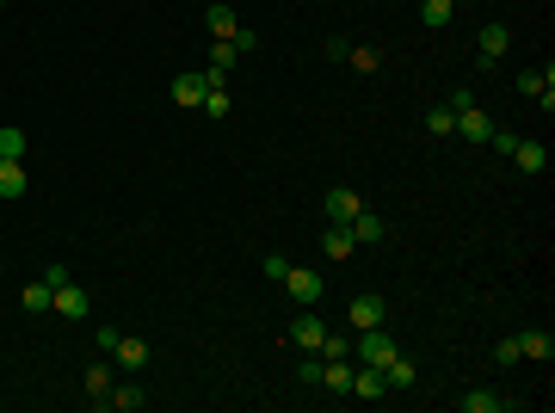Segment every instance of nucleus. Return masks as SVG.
I'll list each match as a JSON object with an SVG mask.
<instances>
[{
	"mask_svg": "<svg viewBox=\"0 0 555 413\" xmlns=\"http://www.w3.org/2000/svg\"><path fill=\"white\" fill-rule=\"evenodd\" d=\"M0 161H25V130H19V124L0 130Z\"/></svg>",
	"mask_w": 555,
	"mask_h": 413,
	"instance_id": "obj_27",
	"label": "nucleus"
},
{
	"mask_svg": "<svg viewBox=\"0 0 555 413\" xmlns=\"http://www.w3.org/2000/svg\"><path fill=\"white\" fill-rule=\"evenodd\" d=\"M382 314H389V303L382 296H352V309H346V321L364 333V327H382Z\"/></svg>",
	"mask_w": 555,
	"mask_h": 413,
	"instance_id": "obj_8",
	"label": "nucleus"
},
{
	"mask_svg": "<svg viewBox=\"0 0 555 413\" xmlns=\"http://www.w3.org/2000/svg\"><path fill=\"white\" fill-rule=\"evenodd\" d=\"M346 229H352V241H358V247H371V241H382V235H389V222H382L377 210H358Z\"/></svg>",
	"mask_w": 555,
	"mask_h": 413,
	"instance_id": "obj_14",
	"label": "nucleus"
},
{
	"mask_svg": "<svg viewBox=\"0 0 555 413\" xmlns=\"http://www.w3.org/2000/svg\"><path fill=\"white\" fill-rule=\"evenodd\" d=\"M284 290H290V296H296L303 309L327 296V284H321V272H309V266H290V272H284Z\"/></svg>",
	"mask_w": 555,
	"mask_h": 413,
	"instance_id": "obj_3",
	"label": "nucleus"
},
{
	"mask_svg": "<svg viewBox=\"0 0 555 413\" xmlns=\"http://www.w3.org/2000/svg\"><path fill=\"white\" fill-rule=\"evenodd\" d=\"M426 130H432V136H456V111L451 105H432V111H426Z\"/></svg>",
	"mask_w": 555,
	"mask_h": 413,
	"instance_id": "obj_26",
	"label": "nucleus"
},
{
	"mask_svg": "<svg viewBox=\"0 0 555 413\" xmlns=\"http://www.w3.org/2000/svg\"><path fill=\"white\" fill-rule=\"evenodd\" d=\"M352 352H358V364H389V358H395V340H389V333H382V327H364V333H358V345H352Z\"/></svg>",
	"mask_w": 555,
	"mask_h": 413,
	"instance_id": "obj_4",
	"label": "nucleus"
},
{
	"mask_svg": "<svg viewBox=\"0 0 555 413\" xmlns=\"http://www.w3.org/2000/svg\"><path fill=\"white\" fill-rule=\"evenodd\" d=\"M0 6H6V0H0Z\"/></svg>",
	"mask_w": 555,
	"mask_h": 413,
	"instance_id": "obj_34",
	"label": "nucleus"
},
{
	"mask_svg": "<svg viewBox=\"0 0 555 413\" xmlns=\"http://www.w3.org/2000/svg\"><path fill=\"white\" fill-rule=\"evenodd\" d=\"M456 408L463 413H500V408H513V401L494 395V389H469V395H456Z\"/></svg>",
	"mask_w": 555,
	"mask_h": 413,
	"instance_id": "obj_22",
	"label": "nucleus"
},
{
	"mask_svg": "<svg viewBox=\"0 0 555 413\" xmlns=\"http://www.w3.org/2000/svg\"><path fill=\"white\" fill-rule=\"evenodd\" d=\"M198 111H204L210 124H222V117L235 111V99H229V80H204V105H198Z\"/></svg>",
	"mask_w": 555,
	"mask_h": 413,
	"instance_id": "obj_11",
	"label": "nucleus"
},
{
	"mask_svg": "<svg viewBox=\"0 0 555 413\" xmlns=\"http://www.w3.org/2000/svg\"><path fill=\"white\" fill-rule=\"evenodd\" d=\"M321 253H327V259H352V253H358V241H352L346 222H327V235H321Z\"/></svg>",
	"mask_w": 555,
	"mask_h": 413,
	"instance_id": "obj_17",
	"label": "nucleus"
},
{
	"mask_svg": "<svg viewBox=\"0 0 555 413\" xmlns=\"http://www.w3.org/2000/svg\"><path fill=\"white\" fill-rule=\"evenodd\" d=\"M235 62H241V50H235V43H210V62H204V69L229 74V69H235Z\"/></svg>",
	"mask_w": 555,
	"mask_h": 413,
	"instance_id": "obj_29",
	"label": "nucleus"
},
{
	"mask_svg": "<svg viewBox=\"0 0 555 413\" xmlns=\"http://www.w3.org/2000/svg\"><path fill=\"white\" fill-rule=\"evenodd\" d=\"M506 155H513V161H519V173H531V179H537V173H550V148H543V142H531V136H519Z\"/></svg>",
	"mask_w": 555,
	"mask_h": 413,
	"instance_id": "obj_5",
	"label": "nucleus"
},
{
	"mask_svg": "<svg viewBox=\"0 0 555 413\" xmlns=\"http://www.w3.org/2000/svg\"><path fill=\"white\" fill-rule=\"evenodd\" d=\"M358 210H364V198H358L352 185H334V192H327V222H352Z\"/></svg>",
	"mask_w": 555,
	"mask_h": 413,
	"instance_id": "obj_12",
	"label": "nucleus"
},
{
	"mask_svg": "<svg viewBox=\"0 0 555 413\" xmlns=\"http://www.w3.org/2000/svg\"><path fill=\"white\" fill-rule=\"evenodd\" d=\"M506 50H513V32H506V25H482V37H475V69L506 62Z\"/></svg>",
	"mask_w": 555,
	"mask_h": 413,
	"instance_id": "obj_2",
	"label": "nucleus"
},
{
	"mask_svg": "<svg viewBox=\"0 0 555 413\" xmlns=\"http://www.w3.org/2000/svg\"><path fill=\"white\" fill-rule=\"evenodd\" d=\"M346 69H358V74H377V69H382V50H358V43H352V50H346Z\"/></svg>",
	"mask_w": 555,
	"mask_h": 413,
	"instance_id": "obj_28",
	"label": "nucleus"
},
{
	"mask_svg": "<svg viewBox=\"0 0 555 413\" xmlns=\"http://www.w3.org/2000/svg\"><path fill=\"white\" fill-rule=\"evenodd\" d=\"M346 352H352L346 333H327V340H321V358H346Z\"/></svg>",
	"mask_w": 555,
	"mask_h": 413,
	"instance_id": "obj_31",
	"label": "nucleus"
},
{
	"mask_svg": "<svg viewBox=\"0 0 555 413\" xmlns=\"http://www.w3.org/2000/svg\"><path fill=\"white\" fill-rule=\"evenodd\" d=\"M451 111H456V136H463V142H487V130H494V124H487V111L469 99V93H456Z\"/></svg>",
	"mask_w": 555,
	"mask_h": 413,
	"instance_id": "obj_1",
	"label": "nucleus"
},
{
	"mask_svg": "<svg viewBox=\"0 0 555 413\" xmlns=\"http://www.w3.org/2000/svg\"><path fill=\"white\" fill-rule=\"evenodd\" d=\"M382 382H389V395H395V389H414V382H419L414 358H401V352H395V358L382 364Z\"/></svg>",
	"mask_w": 555,
	"mask_h": 413,
	"instance_id": "obj_21",
	"label": "nucleus"
},
{
	"mask_svg": "<svg viewBox=\"0 0 555 413\" xmlns=\"http://www.w3.org/2000/svg\"><path fill=\"white\" fill-rule=\"evenodd\" d=\"M50 309L62 314V321H87V314H93V303H87V290H80V284H62V290H56V303H50Z\"/></svg>",
	"mask_w": 555,
	"mask_h": 413,
	"instance_id": "obj_6",
	"label": "nucleus"
},
{
	"mask_svg": "<svg viewBox=\"0 0 555 413\" xmlns=\"http://www.w3.org/2000/svg\"><path fill=\"white\" fill-rule=\"evenodd\" d=\"M513 142H519V136H513V130H487V148H494V155H506Z\"/></svg>",
	"mask_w": 555,
	"mask_h": 413,
	"instance_id": "obj_33",
	"label": "nucleus"
},
{
	"mask_svg": "<svg viewBox=\"0 0 555 413\" xmlns=\"http://www.w3.org/2000/svg\"><path fill=\"white\" fill-rule=\"evenodd\" d=\"M519 93L550 111V105H555V74H550V69H524V74H519Z\"/></svg>",
	"mask_w": 555,
	"mask_h": 413,
	"instance_id": "obj_7",
	"label": "nucleus"
},
{
	"mask_svg": "<svg viewBox=\"0 0 555 413\" xmlns=\"http://www.w3.org/2000/svg\"><path fill=\"white\" fill-rule=\"evenodd\" d=\"M80 382H87V401L105 413V401H111V382H118V377H111V364H87V377H80Z\"/></svg>",
	"mask_w": 555,
	"mask_h": 413,
	"instance_id": "obj_15",
	"label": "nucleus"
},
{
	"mask_svg": "<svg viewBox=\"0 0 555 413\" xmlns=\"http://www.w3.org/2000/svg\"><path fill=\"white\" fill-rule=\"evenodd\" d=\"M105 408H118V413H142V408H148V395H142L136 382H111V401H105Z\"/></svg>",
	"mask_w": 555,
	"mask_h": 413,
	"instance_id": "obj_23",
	"label": "nucleus"
},
{
	"mask_svg": "<svg viewBox=\"0 0 555 413\" xmlns=\"http://www.w3.org/2000/svg\"><path fill=\"white\" fill-rule=\"evenodd\" d=\"M451 13H456V0H426V6H419V25H426V32H445Z\"/></svg>",
	"mask_w": 555,
	"mask_h": 413,
	"instance_id": "obj_24",
	"label": "nucleus"
},
{
	"mask_svg": "<svg viewBox=\"0 0 555 413\" xmlns=\"http://www.w3.org/2000/svg\"><path fill=\"white\" fill-rule=\"evenodd\" d=\"M513 340H519V358H537V364H550V358H555V333H543V327L513 333Z\"/></svg>",
	"mask_w": 555,
	"mask_h": 413,
	"instance_id": "obj_13",
	"label": "nucleus"
},
{
	"mask_svg": "<svg viewBox=\"0 0 555 413\" xmlns=\"http://www.w3.org/2000/svg\"><path fill=\"white\" fill-rule=\"evenodd\" d=\"M352 395H358V401H382V395H389V382H382L377 364H358V371H352Z\"/></svg>",
	"mask_w": 555,
	"mask_h": 413,
	"instance_id": "obj_10",
	"label": "nucleus"
},
{
	"mask_svg": "<svg viewBox=\"0 0 555 413\" xmlns=\"http://www.w3.org/2000/svg\"><path fill=\"white\" fill-rule=\"evenodd\" d=\"M111 358H118V371H142V364H148V340H136V333H118Z\"/></svg>",
	"mask_w": 555,
	"mask_h": 413,
	"instance_id": "obj_9",
	"label": "nucleus"
},
{
	"mask_svg": "<svg viewBox=\"0 0 555 413\" xmlns=\"http://www.w3.org/2000/svg\"><path fill=\"white\" fill-rule=\"evenodd\" d=\"M174 105H185V111H198L204 105V74H174Z\"/></svg>",
	"mask_w": 555,
	"mask_h": 413,
	"instance_id": "obj_16",
	"label": "nucleus"
},
{
	"mask_svg": "<svg viewBox=\"0 0 555 413\" xmlns=\"http://www.w3.org/2000/svg\"><path fill=\"white\" fill-rule=\"evenodd\" d=\"M43 284H50V290H62V284H69V266H62V259H50V272H43Z\"/></svg>",
	"mask_w": 555,
	"mask_h": 413,
	"instance_id": "obj_32",
	"label": "nucleus"
},
{
	"mask_svg": "<svg viewBox=\"0 0 555 413\" xmlns=\"http://www.w3.org/2000/svg\"><path fill=\"white\" fill-rule=\"evenodd\" d=\"M321 340H327V327H321L315 314H296V327H290V345H296V352H321Z\"/></svg>",
	"mask_w": 555,
	"mask_h": 413,
	"instance_id": "obj_18",
	"label": "nucleus"
},
{
	"mask_svg": "<svg viewBox=\"0 0 555 413\" xmlns=\"http://www.w3.org/2000/svg\"><path fill=\"white\" fill-rule=\"evenodd\" d=\"M506 364H519V340H500V345H494V371H506Z\"/></svg>",
	"mask_w": 555,
	"mask_h": 413,
	"instance_id": "obj_30",
	"label": "nucleus"
},
{
	"mask_svg": "<svg viewBox=\"0 0 555 413\" xmlns=\"http://www.w3.org/2000/svg\"><path fill=\"white\" fill-rule=\"evenodd\" d=\"M19 303H25V309H32V314H43V309H50V303H56V290H50L43 277H32V284L19 290Z\"/></svg>",
	"mask_w": 555,
	"mask_h": 413,
	"instance_id": "obj_25",
	"label": "nucleus"
},
{
	"mask_svg": "<svg viewBox=\"0 0 555 413\" xmlns=\"http://www.w3.org/2000/svg\"><path fill=\"white\" fill-rule=\"evenodd\" d=\"M25 192H32L25 161H0V198H25Z\"/></svg>",
	"mask_w": 555,
	"mask_h": 413,
	"instance_id": "obj_19",
	"label": "nucleus"
},
{
	"mask_svg": "<svg viewBox=\"0 0 555 413\" xmlns=\"http://www.w3.org/2000/svg\"><path fill=\"white\" fill-rule=\"evenodd\" d=\"M204 25H210V37H216V43H229V37L241 32V19H235V6H222V0H216V6H210V13H204Z\"/></svg>",
	"mask_w": 555,
	"mask_h": 413,
	"instance_id": "obj_20",
	"label": "nucleus"
}]
</instances>
